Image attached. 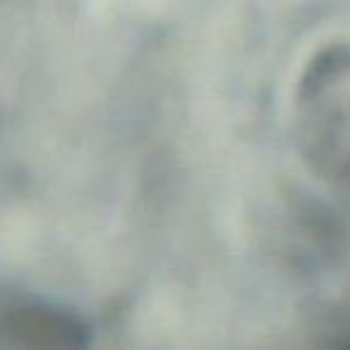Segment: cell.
Segmentation results:
<instances>
[{
	"instance_id": "1",
	"label": "cell",
	"mask_w": 350,
	"mask_h": 350,
	"mask_svg": "<svg viewBox=\"0 0 350 350\" xmlns=\"http://www.w3.org/2000/svg\"><path fill=\"white\" fill-rule=\"evenodd\" d=\"M297 135L314 168L350 187V49L312 60L297 92Z\"/></svg>"
}]
</instances>
